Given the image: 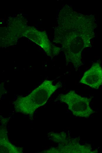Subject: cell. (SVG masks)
<instances>
[{
    "label": "cell",
    "mask_w": 102,
    "mask_h": 153,
    "mask_svg": "<svg viewBox=\"0 0 102 153\" xmlns=\"http://www.w3.org/2000/svg\"><path fill=\"white\" fill-rule=\"evenodd\" d=\"M61 86L59 82L53 85L51 80H45L25 97H18L14 102L16 111L25 114H32L38 107L45 104L58 88Z\"/></svg>",
    "instance_id": "1"
},
{
    "label": "cell",
    "mask_w": 102,
    "mask_h": 153,
    "mask_svg": "<svg viewBox=\"0 0 102 153\" xmlns=\"http://www.w3.org/2000/svg\"><path fill=\"white\" fill-rule=\"evenodd\" d=\"M59 99L68 105L69 109L74 116L88 117L94 112L90 106L91 99L82 97L74 91L60 95Z\"/></svg>",
    "instance_id": "2"
},
{
    "label": "cell",
    "mask_w": 102,
    "mask_h": 153,
    "mask_svg": "<svg viewBox=\"0 0 102 153\" xmlns=\"http://www.w3.org/2000/svg\"><path fill=\"white\" fill-rule=\"evenodd\" d=\"M80 82L92 88L97 89L102 84V68L96 63L86 71L80 80Z\"/></svg>",
    "instance_id": "3"
}]
</instances>
